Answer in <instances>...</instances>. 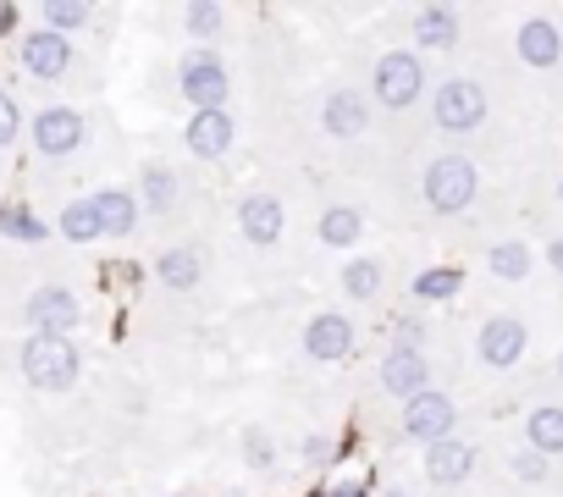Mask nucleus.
Here are the masks:
<instances>
[{
    "label": "nucleus",
    "mask_w": 563,
    "mask_h": 497,
    "mask_svg": "<svg viewBox=\"0 0 563 497\" xmlns=\"http://www.w3.org/2000/svg\"><path fill=\"white\" fill-rule=\"evenodd\" d=\"M475 464H481V453H475L470 437H442V442H431V448L420 453V470H426L431 492H459V486H470V481H475Z\"/></svg>",
    "instance_id": "16"
},
{
    "label": "nucleus",
    "mask_w": 563,
    "mask_h": 497,
    "mask_svg": "<svg viewBox=\"0 0 563 497\" xmlns=\"http://www.w3.org/2000/svg\"><path fill=\"white\" fill-rule=\"evenodd\" d=\"M481 266H486L492 283H530L541 261H536V248H530L525 238H497V243H486Z\"/></svg>",
    "instance_id": "23"
},
{
    "label": "nucleus",
    "mask_w": 563,
    "mask_h": 497,
    "mask_svg": "<svg viewBox=\"0 0 563 497\" xmlns=\"http://www.w3.org/2000/svg\"><path fill=\"white\" fill-rule=\"evenodd\" d=\"M365 84H371V89H365L371 106H382V111H409V106L426 100L431 73H426V56H415L409 45H398V51H382V56L371 62V78H365Z\"/></svg>",
    "instance_id": "3"
},
{
    "label": "nucleus",
    "mask_w": 563,
    "mask_h": 497,
    "mask_svg": "<svg viewBox=\"0 0 563 497\" xmlns=\"http://www.w3.org/2000/svg\"><path fill=\"white\" fill-rule=\"evenodd\" d=\"M205 243H166L161 255L150 261V272H155V283L166 288V294H199V283H205Z\"/></svg>",
    "instance_id": "20"
},
{
    "label": "nucleus",
    "mask_w": 563,
    "mask_h": 497,
    "mask_svg": "<svg viewBox=\"0 0 563 497\" xmlns=\"http://www.w3.org/2000/svg\"><path fill=\"white\" fill-rule=\"evenodd\" d=\"M382 497H420V492H409V486H387Z\"/></svg>",
    "instance_id": "37"
},
{
    "label": "nucleus",
    "mask_w": 563,
    "mask_h": 497,
    "mask_svg": "<svg viewBox=\"0 0 563 497\" xmlns=\"http://www.w3.org/2000/svg\"><path fill=\"white\" fill-rule=\"evenodd\" d=\"M552 382H563V349H558V360H552Z\"/></svg>",
    "instance_id": "38"
},
{
    "label": "nucleus",
    "mask_w": 563,
    "mask_h": 497,
    "mask_svg": "<svg viewBox=\"0 0 563 497\" xmlns=\"http://www.w3.org/2000/svg\"><path fill=\"white\" fill-rule=\"evenodd\" d=\"M475 199H481V166L470 155L448 150V155H431L420 166V205L431 216H464Z\"/></svg>",
    "instance_id": "2"
},
{
    "label": "nucleus",
    "mask_w": 563,
    "mask_h": 497,
    "mask_svg": "<svg viewBox=\"0 0 563 497\" xmlns=\"http://www.w3.org/2000/svg\"><path fill=\"white\" fill-rule=\"evenodd\" d=\"M177 95L188 111H227L232 100V73H227V56L221 51H183L177 56Z\"/></svg>",
    "instance_id": "7"
},
{
    "label": "nucleus",
    "mask_w": 563,
    "mask_h": 497,
    "mask_svg": "<svg viewBox=\"0 0 563 497\" xmlns=\"http://www.w3.org/2000/svg\"><path fill=\"white\" fill-rule=\"evenodd\" d=\"M133 199H139L144 221H177L188 210V172H177L172 161H144Z\"/></svg>",
    "instance_id": "11"
},
{
    "label": "nucleus",
    "mask_w": 563,
    "mask_h": 497,
    "mask_svg": "<svg viewBox=\"0 0 563 497\" xmlns=\"http://www.w3.org/2000/svg\"><path fill=\"white\" fill-rule=\"evenodd\" d=\"M525 354H530V327H525V316L497 310V316H486V321L475 327V365H481V371H514V365H525Z\"/></svg>",
    "instance_id": "9"
},
{
    "label": "nucleus",
    "mask_w": 563,
    "mask_h": 497,
    "mask_svg": "<svg viewBox=\"0 0 563 497\" xmlns=\"http://www.w3.org/2000/svg\"><path fill=\"white\" fill-rule=\"evenodd\" d=\"M338 288H343L349 305H376V299L387 294V261H382V255H354V261H343Z\"/></svg>",
    "instance_id": "25"
},
{
    "label": "nucleus",
    "mask_w": 563,
    "mask_h": 497,
    "mask_svg": "<svg viewBox=\"0 0 563 497\" xmlns=\"http://www.w3.org/2000/svg\"><path fill=\"white\" fill-rule=\"evenodd\" d=\"M536 261H541V266H547V272L563 283V232H552V238H547V248H541Z\"/></svg>",
    "instance_id": "35"
},
{
    "label": "nucleus",
    "mask_w": 563,
    "mask_h": 497,
    "mask_svg": "<svg viewBox=\"0 0 563 497\" xmlns=\"http://www.w3.org/2000/svg\"><path fill=\"white\" fill-rule=\"evenodd\" d=\"M166 497H194V492H166Z\"/></svg>",
    "instance_id": "39"
},
{
    "label": "nucleus",
    "mask_w": 563,
    "mask_h": 497,
    "mask_svg": "<svg viewBox=\"0 0 563 497\" xmlns=\"http://www.w3.org/2000/svg\"><path fill=\"white\" fill-rule=\"evenodd\" d=\"M238 459H243V470H254V475L276 470V464H282V442H276V431H271V426H243V437H238Z\"/></svg>",
    "instance_id": "32"
},
{
    "label": "nucleus",
    "mask_w": 563,
    "mask_h": 497,
    "mask_svg": "<svg viewBox=\"0 0 563 497\" xmlns=\"http://www.w3.org/2000/svg\"><path fill=\"white\" fill-rule=\"evenodd\" d=\"M376 387L387 393V398H398V404H409L415 393H426L431 387V354H426V343H387L382 349V360H376Z\"/></svg>",
    "instance_id": "12"
},
{
    "label": "nucleus",
    "mask_w": 563,
    "mask_h": 497,
    "mask_svg": "<svg viewBox=\"0 0 563 497\" xmlns=\"http://www.w3.org/2000/svg\"><path fill=\"white\" fill-rule=\"evenodd\" d=\"M299 459H305V464H327V459H332V442H327L321 431H310V437H299Z\"/></svg>",
    "instance_id": "34"
},
{
    "label": "nucleus",
    "mask_w": 563,
    "mask_h": 497,
    "mask_svg": "<svg viewBox=\"0 0 563 497\" xmlns=\"http://www.w3.org/2000/svg\"><path fill=\"white\" fill-rule=\"evenodd\" d=\"M18 321L29 327V338H73L89 321V305L73 283H34L18 305Z\"/></svg>",
    "instance_id": "5"
},
{
    "label": "nucleus",
    "mask_w": 563,
    "mask_h": 497,
    "mask_svg": "<svg viewBox=\"0 0 563 497\" xmlns=\"http://www.w3.org/2000/svg\"><path fill=\"white\" fill-rule=\"evenodd\" d=\"M486 117H492V95H486L481 78H470V73H448V78L437 84V95H431V128H437V133H448V139H470V133L486 128Z\"/></svg>",
    "instance_id": "4"
},
{
    "label": "nucleus",
    "mask_w": 563,
    "mask_h": 497,
    "mask_svg": "<svg viewBox=\"0 0 563 497\" xmlns=\"http://www.w3.org/2000/svg\"><path fill=\"white\" fill-rule=\"evenodd\" d=\"M51 216H40L29 199H7V205H0V238H7V243H51Z\"/></svg>",
    "instance_id": "27"
},
{
    "label": "nucleus",
    "mask_w": 563,
    "mask_h": 497,
    "mask_svg": "<svg viewBox=\"0 0 563 497\" xmlns=\"http://www.w3.org/2000/svg\"><path fill=\"white\" fill-rule=\"evenodd\" d=\"M327 497H371V475H354V481H338Z\"/></svg>",
    "instance_id": "36"
},
{
    "label": "nucleus",
    "mask_w": 563,
    "mask_h": 497,
    "mask_svg": "<svg viewBox=\"0 0 563 497\" xmlns=\"http://www.w3.org/2000/svg\"><path fill=\"white\" fill-rule=\"evenodd\" d=\"M453 426H459V404H453V393H442L437 382L398 409V431H404V442H415V448H431V442L453 437Z\"/></svg>",
    "instance_id": "10"
},
{
    "label": "nucleus",
    "mask_w": 563,
    "mask_h": 497,
    "mask_svg": "<svg viewBox=\"0 0 563 497\" xmlns=\"http://www.w3.org/2000/svg\"><path fill=\"white\" fill-rule=\"evenodd\" d=\"M519 437H525L519 448H530V453L563 464V404H536V409H525Z\"/></svg>",
    "instance_id": "24"
},
{
    "label": "nucleus",
    "mask_w": 563,
    "mask_h": 497,
    "mask_svg": "<svg viewBox=\"0 0 563 497\" xmlns=\"http://www.w3.org/2000/svg\"><path fill=\"white\" fill-rule=\"evenodd\" d=\"M23 128H29V111L18 106L12 89H0V155H7V150L23 139Z\"/></svg>",
    "instance_id": "33"
},
{
    "label": "nucleus",
    "mask_w": 563,
    "mask_h": 497,
    "mask_svg": "<svg viewBox=\"0 0 563 497\" xmlns=\"http://www.w3.org/2000/svg\"><path fill=\"white\" fill-rule=\"evenodd\" d=\"M23 139H29L34 161H73V155L89 150L95 122H89V111H78V106H40V111L29 117Z\"/></svg>",
    "instance_id": "6"
},
{
    "label": "nucleus",
    "mask_w": 563,
    "mask_h": 497,
    "mask_svg": "<svg viewBox=\"0 0 563 497\" xmlns=\"http://www.w3.org/2000/svg\"><path fill=\"white\" fill-rule=\"evenodd\" d=\"M89 205H95V216H100V232H106V238L128 243V238H139V232H144V210H139L133 188H95V194H89Z\"/></svg>",
    "instance_id": "21"
},
{
    "label": "nucleus",
    "mask_w": 563,
    "mask_h": 497,
    "mask_svg": "<svg viewBox=\"0 0 563 497\" xmlns=\"http://www.w3.org/2000/svg\"><path fill=\"white\" fill-rule=\"evenodd\" d=\"M360 238H365V210L354 199H327L321 216H316V243L321 248H343V255H349Z\"/></svg>",
    "instance_id": "22"
},
{
    "label": "nucleus",
    "mask_w": 563,
    "mask_h": 497,
    "mask_svg": "<svg viewBox=\"0 0 563 497\" xmlns=\"http://www.w3.org/2000/svg\"><path fill=\"white\" fill-rule=\"evenodd\" d=\"M232 144H238L232 111H194V117L183 122V150H188L194 161H227Z\"/></svg>",
    "instance_id": "19"
},
{
    "label": "nucleus",
    "mask_w": 563,
    "mask_h": 497,
    "mask_svg": "<svg viewBox=\"0 0 563 497\" xmlns=\"http://www.w3.org/2000/svg\"><path fill=\"white\" fill-rule=\"evenodd\" d=\"M232 221H238L243 243H254V248H276L282 232H288V205H282L271 188H243L238 205H232Z\"/></svg>",
    "instance_id": "14"
},
{
    "label": "nucleus",
    "mask_w": 563,
    "mask_h": 497,
    "mask_svg": "<svg viewBox=\"0 0 563 497\" xmlns=\"http://www.w3.org/2000/svg\"><path fill=\"white\" fill-rule=\"evenodd\" d=\"M508 475H514L519 486H536V492L563 497V464H552V459H541V453H530V448H514V453H508Z\"/></svg>",
    "instance_id": "29"
},
{
    "label": "nucleus",
    "mask_w": 563,
    "mask_h": 497,
    "mask_svg": "<svg viewBox=\"0 0 563 497\" xmlns=\"http://www.w3.org/2000/svg\"><path fill=\"white\" fill-rule=\"evenodd\" d=\"M558 199H563V183H558Z\"/></svg>",
    "instance_id": "40"
},
{
    "label": "nucleus",
    "mask_w": 563,
    "mask_h": 497,
    "mask_svg": "<svg viewBox=\"0 0 563 497\" xmlns=\"http://www.w3.org/2000/svg\"><path fill=\"white\" fill-rule=\"evenodd\" d=\"M299 349L316 360V365H343L354 349H360V327L349 310H316L299 332Z\"/></svg>",
    "instance_id": "15"
},
{
    "label": "nucleus",
    "mask_w": 563,
    "mask_h": 497,
    "mask_svg": "<svg viewBox=\"0 0 563 497\" xmlns=\"http://www.w3.org/2000/svg\"><path fill=\"white\" fill-rule=\"evenodd\" d=\"M221 34H227V7L221 0H188L183 7V40H194V51H216Z\"/></svg>",
    "instance_id": "28"
},
{
    "label": "nucleus",
    "mask_w": 563,
    "mask_h": 497,
    "mask_svg": "<svg viewBox=\"0 0 563 497\" xmlns=\"http://www.w3.org/2000/svg\"><path fill=\"white\" fill-rule=\"evenodd\" d=\"M18 376L29 393L67 398L84 382V349L78 338H23L18 343Z\"/></svg>",
    "instance_id": "1"
},
{
    "label": "nucleus",
    "mask_w": 563,
    "mask_h": 497,
    "mask_svg": "<svg viewBox=\"0 0 563 497\" xmlns=\"http://www.w3.org/2000/svg\"><path fill=\"white\" fill-rule=\"evenodd\" d=\"M95 18H100L95 0H45V7L34 12V29H51L62 40H78V34L95 29Z\"/></svg>",
    "instance_id": "26"
},
{
    "label": "nucleus",
    "mask_w": 563,
    "mask_h": 497,
    "mask_svg": "<svg viewBox=\"0 0 563 497\" xmlns=\"http://www.w3.org/2000/svg\"><path fill=\"white\" fill-rule=\"evenodd\" d=\"M56 238H67V243H100L106 232H100V216H95V205H89V194H78V199H67L62 210H56Z\"/></svg>",
    "instance_id": "30"
},
{
    "label": "nucleus",
    "mask_w": 563,
    "mask_h": 497,
    "mask_svg": "<svg viewBox=\"0 0 563 497\" xmlns=\"http://www.w3.org/2000/svg\"><path fill=\"white\" fill-rule=\"evenodd\" d=\"M514 56L530 67V73H558L563 67V23L558 18H525L514 29Z\"/></svg>",
    "instance_id": "18"
},
{
    "label": "nucleus",
    "mask_w": 563,
    "mask_h": 497,
    "mask_svg": "<svg viewBox=\"0 0 563 497\" xmlns=\"http://www.w3.org/2000/svg\"><path fill=\"white\" fill-rule=\"evenodd\" d=\"M464 294V272L459 266H426V272H415V283H409V299L415 305H448V299H459Z\"/></svg>",
    "instance_id": "31"
},
{
    "label": "nucleus",
    "mask_w": 563,
    "mask_h": 497,
    "mask_svg": "<svg viewBox=\"0 0 563 497\" xmlns=\"http://www.w3.org/2000/svg\"><path fill=\"white\" fill-rule=\"evenodd\" d=\"M409 51L415 56H448L464 40V12L459 7H415L409 12Z\"/></svg>",
    "instance_id": "17"
},
{
    "label": "nucleus",
    "mask_w": 563,
    "mask_h": 497,
    "mask_svg": "<svg viewBox=\"0 0 563 497\" xmlns=\"http://www.w3.org/2000/svg\"><path fill=\"white\" fill-rule=\"evenodd\" d=\"M371 100H365V89H354V84H338V89H327L321 95V106H316V128L332 139V144H360L365 133H371Z\"/></svg>",
    "instance_id": "13"
},
{
    "label": "nucleus",
    "mask_w": 563,
    "mask_h": 497,
    "mask_svg": "<svg viewBox=\"0 0 563 497\" xmlns=\"http://www.w3.org/2000/svg\"><path fill=\"white\" fill-rule=\"evenodd\" d=\"M18 67L40 84H73L84 73V56L73 40L51 34V29H23L18 34Z\"/></svg>",
    "instance_id": "8"
}]
</instances>
